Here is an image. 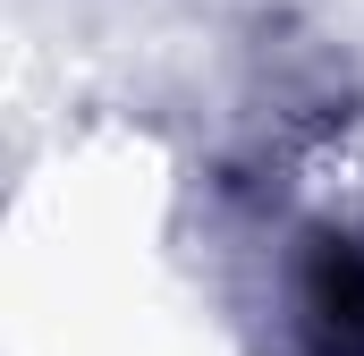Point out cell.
<instances>
[{
  "label": "cell",
  "mask_w": 364,
  "mask_h": 356,
  "mask_svg": "<svg viewBox=\"0 0 364 356\" xmlns=\"http://www.w3.org/2000/svg\"><path fill=\"white\" fill-rule=\"evenodd\" d=\"M296 331L305 356H364V238L322 229L296 263Z\"/></svg>",
  "instance_id": "obj_1"
}]
</instances>
